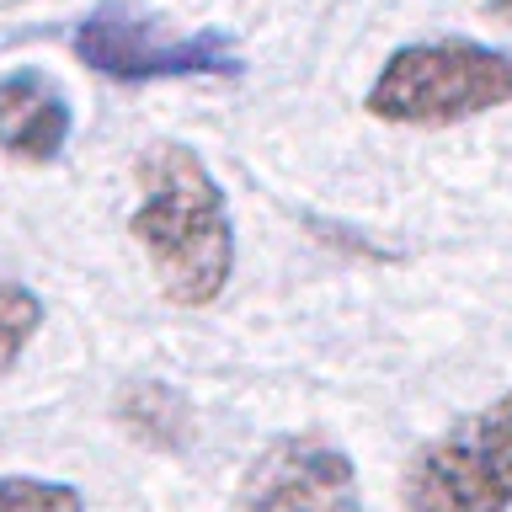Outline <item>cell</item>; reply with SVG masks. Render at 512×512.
<instances>
[{"label": "cell", "mask_w": 512, "mask_h": 512, "mask_svg": "<svg viewBox=\"0 0 512 512\" xmlns=\"http://www.w3.org/2000/svg\"><path fill=\"white\" fill-rule=\"evenodd\" d=\"M134 182L139 203L128 230L150 256L160 294L182 310L214 304L235 272V224L214 171L198 150L160 139L134 160Z\"/></svg>", "instance_id": "cell-1"}, {"label": "cell", "mask_w": 512, "mask_h": 512, "mask_svg": "<svg viewBox=\"0 0 512 512\" xmlns=\"http://www.w3.org/2000/svg\"><path fill=\"white\" fill-rule=\"evenodd\" d=\"M512 102V54L464 38L406 43L368 86V112L400 128H448Z\"/></svg>", "instance_id": "cell-2"}, {"label": "cell", "mask_w": 512, "mask_h": 512, "mask_svg": "<svg viewBox=\"0 0 512 512\" xmlns=\"http://www.w3.org/2000/svg\"><path fill=\"white\" fill-rule=\"evenodd\" d=\"M75 54L86 70L118 80V86H150V80H240L246 59L224 32H171L155 16L128 11L118 0L96 6L75 27Z\"/></svg>", "instance_id": "cell-3"}, {"label": "cell", "mask_w": 512, "mask_h": 512, "mask_svg": "<svg viewBox=\"0 0 512 512\" xmlns=\"http://www.w3.org/2000/svg\"><path fill=\"white\" fill-rule=\"evenodd\" d=\"M406 512H507L512 507V390L432 438L400 480Z\"/></svg>", "instance_id": "cell-4"}, {"label": "cell", "mask_w": 512, "mask_h": 512, "mask_svg": "<svg viewBox=\"0 0 512 512\" xmlns=\"http://www.w3.org/2000/svg\"><path fill=\"white\" fill-rule=\"evenodd\" d=\"M230 512H358V470L320 432H288L246 464Z\"/></svg>", "instance_id": "cell-5"}, {"label": "cell", "mask_w": 512, "mask_h": 512, "mask_svg": "<svg viewBox=\"0 0 512 512\" xmlns=\"http://www.w3.org/2000/svg\"><path fill=\"white\" fill-rule=\"evenodd\" d=\"M70 128L75 112L54 75L43 70L0 75V150L6 155L27 160V166H48L70 144Z\"/></svg>", "instance_id": "cell-6"}, {"label": "cell", "mask_w": 512, "mask_h": 512, "mask_svg": "<svg viewBox=\"0 0 512 512\" xmlns=\"http://www.w3.org/2000/svg\"><path fill=\"white\" fill-rule=\"evenodd\" d=\"M118 416H123V427L134 432V438H144L150 448H182L192 438L187 400L176 390H166V384H155V379L128 384L118 395Z\"/></svg>", "instance_id": "cell-7"}, {"label": "cell", "mask_w": 512, "mask_h": 512, "mask_svg": "<svg viewBox=\"0 0 512 512\" xmlns=\"http://www.w3.org/2000/svg\"><path fill=\"white\" fill-rule=\"evenodd\" d=\"M38 326H43V299L27 283L0 278V374H11L22 363V352L38 336Z\"/></svg>", "instance_id": "cell-8"}, {"label": "cell", "mask_w": 512, "mask_h": 512, "mask_svg": "<svg viewBox=\"0 0 512 512\" xmlns=\"http://www.w3.org/2000/svg\"><path fill=\"white\" fill-rule=\"evenodd\" d=\"M0 512H86L75 486L38 475H0Z\"/></svg>", "instance_id": "cell-9"}, {"label": "cell", "mask_w": 512, "mask_h": 512, "mask_svg": "<svg viewBox=\"0 0 512 512\" xmlns=\"http://www.w3.org/2000/svg\"><path fill=\"white\" fill-rule=\"evenodd\" d=\"M480 6H486V16H491V22L512 27V0H480Z\"/></svg>", "instance_id": "cell-10"}]
</instances>
